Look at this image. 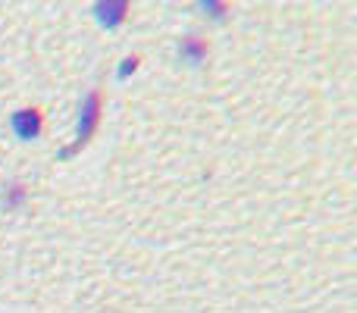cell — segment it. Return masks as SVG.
Listing matches in <instances>:
<instances>
[{
	"mask_svg": "<svg viewBox=\"0 0 357 313\" xmlns=\"http://www.w3.org/2000/svg\"><path fill=\"white\" fill-rule=\"evenodd\" d=\"M13 129H16L22 138H31L38 132V116L35 113H29V110L16 113V116H13Z\"/></svg>",
	"mask_w": 357,
	"mask_h": 313,
	"instance_id": "cell-2",
	"label": "cell"
},
{
	"mask_svg": "<svg viewBox=\"0 0 357 313\" xmlns=\"http://www.w3.org/2000/svg\"><path fill=\"white\" fill-rule=\"evenodd\" d=\"M94 123H98V94H88V100H85V116H82V123H79V144L85 142L88 135H91Z\"/></svg>",
	"mask_w": 357,
	"mask_h": 313,
	"instance_id": "cell-1",
	"label": "cell"
},
{
	"mask_svg": "<svg viewBox=\"0 0 357 313\" xmlns=\"http://www.w3.org/2000/svg\"><path fill=\"white\" fill-rule=\"evenodd\" d=\"M185 50H188V54H191V56H201V50H204V47H201V44H195V41H191V44H188V47H185Z\"/></svg>",
	"mask_w": 357,
	"mask_h": 313,
	"instance_id": "cell-3",
	"label": "cell"
}]
</instances>
